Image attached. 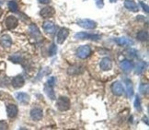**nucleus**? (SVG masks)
I'll list each match as a JSON object with an SVG mask.
<instances>
[{
  "mask_svg": "<svg viewBox=\"0 0 149 130\" xmlns=\"http://www.w3.org/2000/svg\"><path fill=\"white\" fill-rule=\"evenodd\" d=\"M139 90H140V92L142 94H147L148 92V84H141L140 87H139Z\"/></svg>",
  "mask_w": 149,
  "mask_h": 130,
  "instance_id": "28",
  "label": "nucleus"
},
{
  "mask_svg": "<svg viewBox=\"0 0 149 130\" xmlns=\"http://www.w3.org/2000/svg\"><path fill=\"white\" fill-rule=\"evenodd\" d=\"M111 92L114 95H116V96H122L124 92V89L122 85V83L121 82H119V81H115V82H113L111 84Z\"/></svg>",
  "mask_w": 149,
  "mask_h": 130,
  "instance_id": "6",
  "label": "nucleus"
},
{
  "mask_svg": "<svg viewBox=\"0 0 149 130\" xmlns=\"http://www.w3.org/2000/svg\"><path fill=\"white\" fill-rule=\"evenodd\" d=\"M24 83H25V80H24L23 76H21V75L14 77L12 78V80H11V84H12V86L15 89H19V88H21L22 86L24 85Z\"/></svg>",
  "mask_w": 149,
  "mask_h": 130,
  "instance_id": "9",
  "label": "nucleus"
},
{
  "mask_svg": "<svg viewBox=\"0 0 149 130\" xmlns=\"http://www.w3.org/2000/svg\"><path fill=\"white\" fill-rule=\"evenodd\" d=\"M125 53H126V55H127L128 57H130V58H134V57H136V55H137V51L134 50V49H129V50L126 51Z\"/></svg>",
  "mask_w": 149,
  "mask_h": 130,
  "instance_id": "26",
  "label": "nucleus"
},
{
  "mask_svg": "<svg viewBox=\"0 0 149 130\" xmlns=\"http://www.w3.org/2000/svg\"><path fill=\"white\" fill-rule=\"evenodd\" d=\"M8 6L9 10L12 11V12H17L18 9H19V6H18V4H17L15 1H9Z\"/></svg>",
  "mask_w": 149,
  "mask_h": 130,
  "instance_id": "24",
  "label": "nucleus"
},
{
  "mask_svg": "<svg viewBox=\"0 0 149 130\" xmlns=\"http://www.w3.org/2000/svg\"><path fill=\"white\" fill-rule=\"evenodd\" d=\"M8 125L5 121H0V129H7Z\"/></svg>",
  "mask_w": 149,
  "mask_h": 130,
  "instance_id": "33",
  "label": "nucleus"
},
{
  "mask_svg": "<svg viewBox=\"0 0 149 130\" xmlns=\"http://www.w3.org/2000/svg\"><path fill=\"white\" fill-rule=\"evenodd\" d=\"M95 2L99 8H102L104 7V0H95Z\"/></svg>",
  "mask_w": 149,
  "mask_h": 130,
  "instance_id": "31",
  "label": "nucleus"
},
{
  "mask_svg": "<svg viewBox=\"0 0 149 130\" xmlns=\"http://www.w3.org/2000/svg\"><path fill=\"white\" fill-rule=\"evenodd\" d=\"M70 106H71V103L69 98L65 97V96H61L56 101V107L61 112H65L67 110H69Z\"/></svg>",
  "mask_w": 149,
  "mask_h": 130,
  "instance_id": "1",
  "label": "nucleus"
},
{
  "mask_svg": "<svg viewBox=\"0 0 149 130\" xmlns=\"http://www.w3.org/2000/svg\"><path fill=\"white\" fill-rule=\"evenodd\" d=\"M68 35H69V30L66 29V28H61L58 33H57V43L59 44H63Z\"/></svg>",
  "mask_w": 149,
  "mask_h": 130,
  "instance_id": "5",
  "label": "nucleus"
},
{
  "mask_svg": "<svg viewBox=\"0 0 149 130\" xmlns=\"http://www.w3.org/2000/svg\"><path fill=\"white\" fill-rule=\"evenodd\" d=\"M44 92L45 93L47 94L48 97L51 100H55V93H54V87L49 86V85H45L44 87Z\"/></svg>",
  "mask_w": 149,
  "mask_h": 130,
  "instance_id": "21",
  "label": "nucleus"
},
{
  "mask_svg": "<svg viewBox=\"0 0 149 130\" xmlns=\"http://www.w3.org/2000/svg\"><path fill=\"white\" fill-rule=\"evenodd\" d=\"M54 14H55V10H54V8H52V7L43 8L41 11H40V15H41L44 19L52 18V17H53Z\"/></svg>",
  "mask_w": 149,
  "mask_h": 130,
  "instance_id": "10",
  "label": "nucleus"
},
{
  "mask_svg": "<svg viewBox=\"0 0 149 130\" xmlns=\"http://www.w3.org/2000/svg\"><path fill=\"white\" fill-rule=\"evenodd\" d=\"M134 107L135 109H137L139 112L142 111V107H141V101H140V98L138 97V96H136L135 98V101H134Z\"/></svg>",
  "mask_w": 149,
  "mask_h": 130,
  "instance_id": "29",
  "label": "nucleus"
},
{
  "mask_svg": "<svg viewBox=\"0 0 149 130\" xmlns=\"http://www.w3.org/2000/svg\"><path fill=\"white\" fill-rule=\"evenodd\" d=\"M77 24L84 29L87 30H93L97 27V22L94 20H91L88 19H83V20H78Z\"/></svg>",
  "mask_w": 149,
  "mask_h": 130,
  "instance_id": "4",
  "label": "nucleus"
},
{
  "mask_svg": "<svg viewBox=\"0 0 149 130\" xmlns=\"http://www.w3.org/2000/svg\"><path fill=\"white\" fill-rule=\"evenodd\" d=\"M74 38L79 39V40H93V41H98L100 39V35L99 34H90V33L81 31L77 32L74 34Z\"/></svg>",
  "mask_w": 149,
  "mask_h": 130,
  "instance_id": "2",
  "label": "nucleus"
},
{
  "mask_svg": "<svg viewBox=\"0 0 149 130\" xmlns=\"http://www.w3.org/2000/svg\"><path fill=\"white\" fill-rule=\"evenodd\" d=\"M124 7L128 10L132 11V12H137V11L139 10L138 6H137V4L134 1H133V0H125Z\"/></svg>",
  "mask_w": 149,
  "mask_h": 130,
  "instance_id": "15",
  "label": "nucleus"
},
{
  "mask_svg": "<svg viewBox=\"0 0 149 130\" xmlns=\"http://www.w3.org/2000/svg\"><path fill=\"white\" fill-rule=\"evenodd\" d=\"M18 107L15 104H8L7 106V113H8V116L9 118H14L18 115Z\"/></svg>",
  "mask_w": 149,
  "mask_h": 130,
  "instance_id": "14",
  "label": "nucleus"
},
{
  "mask_svg": "<svg viewBox=\"0 0 149 130\" xmlns=\"http://www.w3.org/2000/svg\"><path fill=\"white\" fill-rule=\"evenodd\" d=\"M9 60L10 61H12L13 63H21L22 62V57L19 55H14L12 56H10L9 57Z\"/></svg>",
  "mask_w": 149,
  "mask_h": 130,
  "instance_id": "25",
  "label": "nucleus"
},
{
  "mask_svg": "<svg viewBox=\"0 0 149 130\" xmlns=\"http://www.w3.org/2000/svg\"><path fill=\"white\" fill-rule=\"evenodd\" d=\"M136 38L141 42H147L148 41V33H147V31H140L136 34Z\"/></svg>",
  "mask_w": 149,
  "mask_h": 130,
  "instance_id": "23",
  "label": "nucleus"
},
{
  "mask_svg": "<svg viewBox=\"0 0 149 130\" xmlns=\"http://www.w3.org/2000/svg\"><path fill=\"white\" fill-rule=\"evenodd\" d=\"M29 31H30V33L31 34L32 37L34 38H38V39H41L42 37V34H41V31H40L39 28L36 24H31L30 25V28H29Z\"/></svg>",
  "mask_w": 149,
  "mask_h": 130,
  "instance_id": "16",
  "label": "nucleus"
},
{
  "mask_svg": "<svg viewBox=\"0 0 149 130\" xmlns=\"http://www.w3.org/2000/svg\"><path fill=\"white\" fill-rule=\"evenodd\" d=\"M117 44L121 45V46H123V45H134V41H132L131 39H128L126 37H120V38H116L115 40Z\"/></svg>",
  "mask_w": 149,
  "mask_h": 130,
  "instance_id": "17",
  "label": "nucleus"
},
{
  "mask_svg": "<svg viewBox=\"0 0 149 130\" xmlns=\"http://www.w3.org/2000/svg\"><path fill=\"white\" fill-rule=\"evenodd\" d=\"M54 84H55V78L54 77H51L46 82V85H49V86H52V87H54Z\"/></svg>",
  "mask_w": 149,
  "mask_h": 130,
  "instance_id": "30",
  "label": "nucleus"
},
{
  "mask_svg": "<svg viewBox=\"0 0 149 130\" xmlns=\"http://www.w3.org/2000/svg\"><path fill=\"white\" fill-rule=\"evenodd\" d=\"M125 85H126V92H127V96L128 97H132L134 95V86L132 81L129 80V78H125L124 80Z\"/></svg>",
  "mask_w": 149,
  "mask_h": 130,
  "instance_id": "20",
  "label": "nucleus"
},
{
  "mask_svg": "<svg viewBox=\"0 0 149 130\" xmlns=\"http://www.w3.org/2000/svg\"><path fill=\"white\" fill-rule=\"evenodd\" d=\"M2 14H3V10H2V8H0V17L2 16Z\"/></svg>",
  "mask_w": 149,
  "mask_h": 130,
  "instance_id": "36",
  "label": "nucleus"
},
{
  "mask_svg": "<svg viewBox=\"0 0 149 130\" xmlns=\"http://www.w3.org/2000/svg\"><path fill=\"white\" fill-rule=\"evenodd\" d=\"M91 55V48L88 45H81L77 50V55L80 59H86Z\"/></svg>",
  "mask_w": 149,
  "mask_h": 130,
  "instance_id": "3",
  "label": "nucleus"
},
{
  "mask_svg": "<svg viewBox=\"0 0 149 130\" xmlns=\"http://www.w3.org/2000/svg\"><path fill=\"white\" fill-rule=\"evenodd\" d=\"M148 118L146 117V116H144V117H143V121H144V122H146V125H148Z\"/></svg>",
  "mask_w": 149,
  "mask_h": 130,
  "instance_id": "35",
  "label": "nucleus"
},
{
  "mask_svg": "<svg viewBox=\"0 0 149 130\" xmlns=\"http://www.w3.org/2000/svg\"><path fill=\"white\" fill-rule=\"evenodd\" d=\"M16 98L22 104L29 103V101H30V100H31L30 95L25 93V92H17L16 93Z\"/></svg>",
  "mask_w": 149,
  "mask_h": 130,
  "instance_id": "13",
  "label": "nucleus"
},
{
  "mask_svg": "<svg viewBox=\"0 0 149 130\" xmlns=\"http://www.w3.org/2000/svg\"><path fill=\"white\" fill-rule=\"evenodd\" d=\"M57 53V47L54 43H53L49 48V56H54Z\"/></svg>",
  "mask_w": 149,
  "mask_h": 130,
  "instance_id": "27",
  "label": "nucleus"
},
{
  "mask_svg": "<svg viewBox=\"0 0 149 130\" xmlns=\"http://www.w3.org/2000/svg\"><path fill=\"white\" fill-rule=\"evenodd\" d=\"M5 24L8 30H13L17 26H18L19 21H18V19H17L15 16H8V18L6 19Z\"/></svg>",
  "mask_w": 149,
  "mask_h": 130,
  "instance_id": "7",
  "label": "nucleus"
},
{
  "mask_svg": "<svg viewBox=\"0 0 149 130\" xmlns=\"http://www.w3.org/2000/svg\"><path fill=\"white\" fill-rule=\"evenodd\" d=\"M41 4H49L51 2V0H38Z\"/></svg>",
  "mask_w": 149,
  "mask_h": 130,
  "instance_id": "34",
  "label": "nucleus"
},
{
  "mask_svg": "<svg viewBox=\"0 0 149 130\" xmlns=\"http://www.w3.org/2000/svg\"><path fill=\"white\" fill-rule=\"evenodd\" d=\"M42 110L41 108H33L31 111V117L34 121H40L42 118Z\"/></svg>",
  "mask_w": 149,
  "mask_h": 130,
  "instance_id": "12",
  "label": "nucleus"
},
{
  "mask_svg": "<svg viewBox=\"0 0 149 130\" xmlns=\"http://www.w3.org/2000/svg\"><path fill=\"white\" fill-rule=\"evenodd\" d=\"M140 6L143 8L144 11H146V13L148 14V12H149V8H148V6H147L146 4H145L144 2H142V1H140Z\"/></svg>",
  "mask_w": 149,
  "mask_h": 130,
  "instance_id": "32",
  "label": "nucleus"
},
{
  "mask_svg": "<svg viewBox=\"0 0 149 130\" xmlns=\"http://www.w3.org/2000/svg\"><path fill=\"white\" fill-rule=\"evenodd\" d=\"M110 1H111V3H114V2H116V1H117V0H110Z\"/></svg>",
  "mask_w": 149,
  "mask_h": 130,
  "instance_id": "37",
  "label": "nucleus"
},
{
  "mask_svg": "<svg viewBox=\"0 0 149 130\" xmlns=\"http://www.w3.org/2000/svg\"><path fill=\"white\" fill-rule=\"evenodd\" d=\"M100 69L103 71H109L111 69L112 67V62L111 59L110 57H104L102 58L100 61Z\"/></svg>",
  "mask_w": 149,
  "mask_h": 130,
  "instance_id": "8",
  "label": "nucleus"
},
{
  "mask_svg": "<svg viewBox=\"0 0 149 130\" xmlns=\"http://www.w3.org/2000/svg\"><path fill=\"white\" fill-rule=\"evenodd\" d=\"M121 68L124 72H130L134 68V64L129 60H123L121 62Z\"/></svg>",
  "mask_w": 149,
  "mask_h": 130,
  "instance_id": "19",
  "label": "nucleus"
},
{
  "mask_svg": "<svg viewBox=\"0 0 149 130\" xmlns=\"http://www.w3.org/2000/svg\"><path fill=\"white\" fill-rule=\"evenodd\" d=\"M146 66V62H143V61H140V62H138V63H137V65H136L135 70H134L135 74H137V75H140V74H142L143 71L145 70Z\"/></svg>",
  "mask_w": 149,
  "mask_h": 130,
  "instance_id": "22",
  "label": "nucleus"
},
{
  "mask_svg": "<svg viewBox=\"0 0 149 130\" xmlns=\"http://www.w3.org/2000/svg\"><path fill=\"white\" fill-rule=\"evenodd\" d=\"M0 44L4 48H9L12 44V39L8 34H4L0 37Z\"/></svg>",
  "mask_w": 149,
  "mask_h": 130,
  "instance_id": "11",
  "label": "nucleus"
},
{
  "mask_svg": "<svg viewBox=\"0 0 149 130\" xmlns=\"http://www.w3.org/2000/svg\"><path fill=\"white\" fill-rule=\"evenodd\" d=\"M42 28L47 33H54V31H56V26L53 23V22H50V21L44 22L42 25Z\"/></svg>",
  "mask_w": 149,
  "mask_h": 130,
  "instance_id": "18",
  "label": "nucleus"
}]
</instances>
